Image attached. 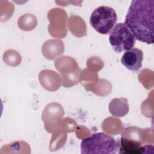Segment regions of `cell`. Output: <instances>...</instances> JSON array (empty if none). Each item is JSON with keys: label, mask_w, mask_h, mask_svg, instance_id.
I'll return each mask as SVG.
<instances>
[{"label": "cell", "mask_w": 154, "mask_h": 154, "mask_svg": "<svg viewBox=\"0 0 154 154\" xmlns=\"http://www.w3.org/2000/svg\"><path fill=\"white\" fill-rule=\"evenodd\" d=\"M154 0L131 1L125 24L135 39L148 45L153 43Z\"/></svg>", "instance_id": "6da1fadb"}, {"label": "cell", "mask_w": 154, "mask_h": 154, "mask_svg": "<svg viewBox=\"0 0 154 154\" xmlns=\"http://www.w3.org/2000/svg\"><path fill=\"white\" fill-rule=\"evenodd\" d=\"M153 131L150 128L141 129L137 126L123 129L122 137L117 140L118 153L123 154L153 153Z\"/></svg>", "instance_id": "7a4b0ae2"}, {"label": "cell", "mask_w": 154, "mask_h": 154, "mask_svg": "<svg viewBox=\"0 0 154 154\" xmlns=\"http://www.w3.org/2000/svg\"><path fill=\"white\" fill-rule=\"evenodd\" d=\"M117 141L103 132H97L84 138L81 143V153L115 154L118 152Z\"/></svg>", "instance_id": "3957f363"}, {"label": "cell", "mask_w": 154, "mask_h": 154, "mask_svg": "<svg viewBox=\"0 0 154 154\" xmlns=\"http://www.w3.org/2000/svg\"><path fill=\"white\" fill-rule=\"evenodd\" d=\"M117 19L116 11L108 6H100L92 12L90 22L93 28L101 34H108L115 26Z\"/></svg>", "instance_id": "277c9868"}, {"label": "cell", "mask_w": 154, "mask_h": 154, "mask_svg": "<svg viewBox=\"0 0 154 154\" xmlns=\"http://www.w3.org/2000/svg\"><path fill=\"white\" fill-rule=\"evenodd\" d=\"M135 38L124 23H117L109 32V41L116 52L129 51L134 48Z\"/></svg>", "instance_id": "5b68a950"}, {"label": "cell", "mask_w": 154, "mask_h": 154, "mask_svg": "<svg viewBox=\"0 0 154 154\" xmlns=\"http://www.w3.org/2000/svg\"><path fill=\"white\" fill-rule=\"evenodd\" d=\"M55 66L60 72L63 87H70L78 83L81 69L74 58L69 56L61 57L55 61Z\"/></svg>", "instance_id": "8992f818"}, {"label": "cell", "mask_w": 154, "mask_h": 154, "mask_svg": "<svg viewBox=\"0 0 154 154\" xmlns=\"http://www.w3.org/2000/svg\"><path fill=\"white\" fill-rule=\"evenodd\" d=\"M64 114L63 108L58 103H51L46 106L42 113V120L48 132L53 134L54 132L61 129Z\"/></svg>", "instance_id": "52a82bcc"}, {"label": "cell", "mask_w": 154, "mask_h": 154, "mask_svg": "<svg viewBox=\"0 0 154 154\" xmlns=\"http://www.w3.org/2000/svg\"><path fill=\"white\" fill-rule=\"evenodd\" d=\"M48 18L51 22V23L48 26L49 32L51 35L55 37L58 25V37H64L67 34V29L66 27L67 20L66 12L63 9L58 8V19H57L54 10L51 9L48 14Z\"/></svg>", "instance_id": "ba28073f"}, {"label": "cell", "mask_w": 154, "mask_h": 154, "mask_svg": "<svg viewBox=\"0 0 154 154\" xmlns=\"http://www.w3.org/2000/svg\"><path fill=\"white\" fill-rule=\"evenodd\" d=\"M143 60V51L138 48H132L123 54L121 58V62L128 69L132 71H137L142 67Z\"/></svg>", "instance_id": "9c48e42d"}, {"label": "cell", "mask_w": 154, "mask_h": 154, "mask_svg": "<svg viewBox=\"0 0 154 154\" xmlns=\"http://www.w3.org/2000/svg\"><path fill=\"white\" fill-rule=\"evenodd\" d=\"M38 79L42 86L49 91H55L60 87L61 78L55 71L43 70L39 73Z\"/></svg>", "instance_id": "30bf717a"}, {"label": "cell", "mask_w": 154, "mask_h": 154, "mask_svg": "<svg viewBox=\"0 0 154 154\" xmlns=\"http://www.w3.org/2000/svg\"><path fill=\"white\" fill-rule=\"evenodd\" d=\"M64 51V45L60 39H51L45 42L42 47V54L47 59L53 60Z\"/></svg>", "instance_id": "8fae6325"}, {"label": "cell", "mask_w": 154, "mask_h": 154, "mask_svg": "<svg viewBox=\"0 0 154 154\" xmlns=\"http://www.w3.org/2000/svg\"><path fill=\"white\" fill-rule=\"evenodd\" d=\"M110 113L114 117H121L129 112V105L126 98H114L109 103Z\"/></svg>", "instance_id": "7c38bea8"}, {"label": "cell", "mask_w": 154, "mask_h": 154, "mask_svg": "<svg viewBox=\"0 0 154 154\" xmlns=\"http://www.w3.org/2000/svg\"><path fill=\"white\" fill-rule=\"evenodd\" d=\"M36 17L32 14H25L21 16L17 21L19 27L23 31H31L37 26Z\"/></svg>", "instance_id": "4fadbf2b"}, {"label": "cell", "mask_w": 154, "mask_h": 154, "mask_svg": "<svg viewBox=\"0 0 154 154\" xmlns=\"http://www.w3.org/2000/svg\"><path fill=\"white\" fill-rule=\"evenodd\" d=\"M111 84L108 81L100 79L91 91L98 96H104L111 92Z\"/></svg>", "instance_id": "5bb4252c"}, {"label": "cell", "mask_w": 154, "mask_h": 154, "mask_svg": "<svg viewBox=\"0 0 154 154\" xmlns=\"http://www.w3.org/2000/svg\"><path fill=\"white\" fill-rule=\"evenodd\" d=\"M3 60L5 63L11 66H17L20 63L21 56L17 51L10 49L4 52Z\"/></svg>", "instance_id": "9a60e30c"}, {"label": "cell", "mask_w": 154, "mask_h": 154, "mask_svg": "<svg viewBox=\"0 0 154 154\" xmlns=\"http://www.w3.org/2000/svg\"><path fill=\"white\" fill-rule=\"evenodd\" d=\"M68 26H69V30L74 35H75V33H76V28H79V29L86 35V26H85V22L82 19L80 21V22L78 23V25H75V23L72 20V19L69 18L68 20Z\"/></svg>", "instance_id": "2e32d148"}]
</instances>
